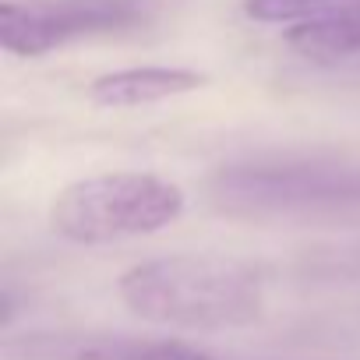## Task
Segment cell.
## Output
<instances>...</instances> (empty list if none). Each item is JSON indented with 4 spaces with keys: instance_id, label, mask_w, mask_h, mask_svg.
<instances>
[{
    "instance_id": "3",
    "label": "cell",
    "mask_w": 360,
    "mask_h": 360,
    "mask_svg": "<svg viewBox=\"0 0 360 360\" xmlns=\"http://www.w3.org/2000/svg\"><path fill=\"white\" fill-rule=\"evenodd\" d=\"M184 212V195L176 184L152 173H99L68 184L50 223L64 240L75 244H113L124 237H148L166 230Z\"/></svg>"
},
{
    "instance_id": "5",
    "label": "cell",
    "mask_w": 360,
    "mask_h": 360,
    "mask_svg": "<svg viewBox=\"0 0 360 360\" xmlns=\"http://www.w3.org/2000/svg\"><path fill=\"white\" fill-rule=\"evenodd\" d=\"M145 342L110 332H25L4 339L0 360H134Z\"/></svg>"
},
{
    "instance_id": "8",
    "label": "cell",
    "mask_w": 360,
    "mask_h": 360,
    "mask_svg": "<svg viewBox=\"0 0 360 360\" xmlns=\"http://www.w3.org/2000/svg\"><path fill=\"white\" fill-rule=\"evenodd\" d=\"M244 11L255 22L283 25V22H325L360 15V0H244Z\"/></svg>"
},
{
    "instance_id": "4",
    "label": "cell",
    "mask_w": 360,
    "mask_h": 360,
    "mask_svg": "<svg viewBox=\"0 0 360 360\" xmlns=\"http://www.w3.org/2000/svg\"><path fill=\"white\" fill-rule=\"evenodd\" d=\"M152 18L155 0H8L0 4V43L15 57H46L64 43L131 32Z\"/></svg>"
},
{
    "instance_id": "7",
    "label": "cell",
    "mask_w": 360,
    "mask_h": 360,
    "mask_svg": "<svg viewBox=\"0 0 360 360\" xmlns=\"http://www.w3.org/2000/svg\"><path fill=\"white\" fill-rule=\"evenodd\" d=\"M286 43L311 60H339L360 53V15L304 22L286 32Z\"/></svg>"
},
{
    "instance_id": "9",
    "label": "cell",
    "mask_w": 360,
    "mask_h": 360,
    "mask_svg": "<svg viewBox=\"0 0 360 360\" xmlns=\"http://www.w3.org/2000/svg\"><path fill=\"white\" fill-rule=\"evenodd\" d=\"M134 360H212L191 346H180V342H145V349Z\"/></svg>"
},
{
    "instance_id": "2",
    "label": "cell",
    "mask_w": 360,
    "mask_h": 360,
    "mask_svg": "<svg viewBox=\"0 0 360 360\" xmlns=\"http://www.w3.org/2000/svg\"><path fill=\"white\" fill-rule=\"evenodd\" d=\"M212 205L237 219H293L360 202V166L332 159L233 162L209 180Z\"/></svg>"
},
{
    "instance_id": "6",
    "label": "cell",
    "mask_w": 360,
    "mask_h": 360,
    "mask_svg": "<svg viewBox=\"0 0 360 360\" xmlns=\"http://www.w3.org/2000/svg\"><path fill=\"white\" fill-rule=\"evenodd\" d=\"M205 85V75L188 68H124L99 75L89 85V99L110 110H131V106H152L173 96H184Z\"/></svg>"
},
{
    "instance_id": "1",
    "label": "cell",
    "mask_w": 360,
    "mask_h": 360,
    "mask_svg": "<svg viewBox=\"0 0 360 360\" xmlns=\"http://www.w3.org/2000/svg\"><path fill=\"white\" fill-rule=\"evenodd\" d=\"M120 300L145 321L169 328H244L265 307L262 276L223 255H169L127 269L117 283Z\"/></svg>"
}]
</instances>
